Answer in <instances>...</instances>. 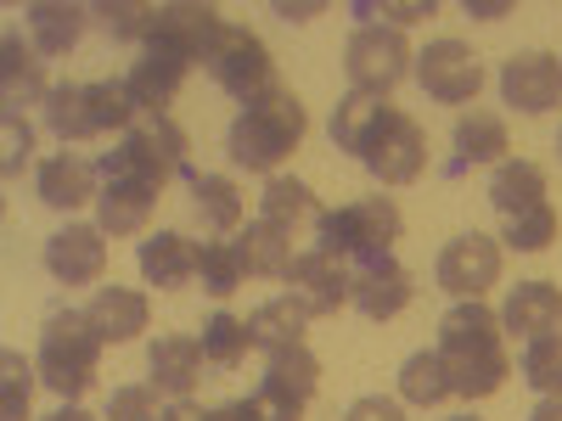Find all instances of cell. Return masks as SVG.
I'll return each instance as SVG.
<instances>
[{
    "label": "cell",
    "instance_id": "obj_54",
    "mask_svg": "<svg viewBox=\"0 0 562 421\" xmlns=\"http://www.w3.org/2000/svg\"><path fill=\"white\" fill-rule=\"evenodd\" d=\"M456 421H479V416H456Z\"/></svg>",
    "mask_w": 562,
    "mask_h": 421
},
{
    "label": "cell",
    "instance_id": "obj_19",
    "mask_svg": "<svg viewBox=\"0 0 562 421\" xmlns=\"http://www.w3.org/2000/svg\"><path fill=\"white\" fill-rule=\"evenodd\" d=\"M45 96H52V84H45L40 52L23 45L18 34H7V45H0V102H7V113H23Z\"/></svg>",
    "mask_w": 562,
    "mask_h": 421
},
{
    "label": "cell",
    "instance_id": "obj_31",
    "mask_svg": "<svg viewBox=\"0 0 562 421\" xmlns=\"http://www.w3.org/2000/svg\"><path fill=\"white\" fill-rule=\"evenodd\" d=\"M45 124H52L57 140H97V102H90V84H52L45 96Z\"/></svg>",
    "mask_w": 562,
    "mask_h": 421
},
{
    "label": "cell",
    "instance_id": "obj_53",
    "mask_svg": "<svg viewBox=\"0 0 562 421\" xmlns=\"http://www.w3.org/2000/svg\"><path fill=\"white\" fill-rule=\"evenodd\" d=\"M557 158H562V135H557Z\"/></svg>",
    "mask_w": 562,
    "mask_h": 421
},
{
    "label": "cell",
    "instance_id": "obj_52",
    "mask_svg": "<svg viewBox=\"0 0 562 421\" xmlns=\"http://www.w3.org/2000/svg\"><path fill=\"white\" fill-rule=\"evenodd\" d=\"M209 421H248V416H243V405H220Z\"/></svg>",
    "mask_w": 562,
    "mask_h": 421
},
{
    "label": "cell",
    "instance_id": "obj_8",
    "mask_svg": "<svg viewBox=\"0 0 562 421\" xmlns=\"http://www.w3.org/2000/svg\"><path fill=\"white\" fill-rule=\"evenodd\" d=\"M495 281H501V242H495V237L467 230V237L445 242V253H439V287H445L456 304H461V298H484Z\"/></svg>",
    "mask_w": 562,
    "mask_h": 421
},
{
    "label": "cell",
    "instance_id": "obj_15",
    "mask_svg": "<svg viewBox=\"0 0 562 421\" xmlns=\"http://www.w3.org/2000/svg\"><path fill=\"white\" fill-rule=\"evenodd\" d=\"M281 281H288L293 298H299L310 315H338V309L349 304V270H344L333 253H321V248L299 253L293 270L281 275Z\"/></svg>",
    "mask_w": 562,
    "mask_h": 421
},
{
    "label": "cell",
    "instance_id": "obj_5",
    "mask_svg": "<svg viewBox=\"0 0 562 421\" xmlns=\"http://www.w3.org/2000/svg\"><path fill=\"white\" fill-rule=\"evenodd\" d=\"M344 68L355 79V90H371V96H389V90L416 73V57H411V39L405 29H389V23H360L344 45Z\"/></svg>",
    "mask_w": 562,
    "mask_h": 421
},
{
    "label": "cell",
    "instance_id": "obj_41",
    "mask_svg": "<svg viewBox=\"0 0 562 421\" xmlns=\"http://www.w3.org/2000/svg\"><path fill=\"white\" fill-rule=\"evenodd\" d=\"M90 18H97L113 39H153V18L158 7H140V0H108V7H90Z\"/></svg>",
    "mask_w": 562,
    "mask_h": 421
},
{
    "label": "cell",
    "instance_id": "obj_2",
    "mask_svg": "<svg viewBox=\"0 0 562 421\" xmlns=\"http://www.w3.org/2000/svg\"><path fill=\"white\" fill-rule=\"evenodd\" d=\"M97 360H102V332H97V320H90V309H57L45 320L34 365H40V383L52 394H63V399L90 394Z\"/></svg>",
    "mask_w": 562,
    "mask_h": 421
},
{
    "label": "cell",
    "instance_id": "obj_18",
    "mask_svg": "<svg viewBox=\"0 0 562 421\" xmlns=\"http://www.w3.org/2000/svg\"><path fill=\"white\" fill-rule=\"evenodd\" d=\"M203 338H186V332H169L153 343L147 354V371H153V388L169 394V399H192V388L203 383Z\"/></svg>",
    "mask_w": 562,
    "mask_h": 421
},
{
    "label": "cell",
    "instance_id": "obj_11",
    "mask_svg": "<svg viewBox=\"0 0 562 421\" xmlns=\"http://www.w3.org/2000/svg\"><path fill=\"white\" fill-rule=\"evenodd\" d=\"M411 270L383 253V259H360V270L349 275V304L366 315V320H394L405 304H411Z\"/></svg>",
    "mask_w": 562,
    "mask_h": 421
},
{
    "label": "cell",
    "instance_id": "obj_7",
    "mask_svg": "<svg viewBox=\"0 0 562 421\" xmlns=\"http://www.w3.org/2000/svg\"><path fill=\"white\" fill-rule=\"evenodd\" d=\"M416 84L428 90L434 102L461 107V102H473L479 90H484V62L467 52L461 39H434L428 52L416 57Z\"/></svg>",
    "mask_w": 562,
    "mask_h": 421
},
{
    "label": "cell",
    "instance_id": "obj_51",
    "mask_svg": "<svg viewBox=\"0 0 562 421\" xmlns=\"http://www.w3.org/2000/svg\"><path fill=\"white\" fill-rule=\"evenodd\" d=\"M45 421H97V416H90V410H79V405H63L57 416H45Z\"/></svg>",
    "mask_w": 562,
    "mask_h": 421
},
{
    "label": "cell",
    "instance_id": "obj_37",
    "mask_svg": "<svg viewBox=\"0 0 562 421\" xmlns=\"http://www.w3.org/2000/svg\"><path fill=\"white\" fill-rule=\"evenodd\" d=\"M248 349H254L248 320H237V315H214V320L203 326V354H209V365L237 371V365L248 360Z\"/></svg>",
    "mask_w": 562,
    "mask_h": 421
},
{
    "label": "cell",
    "instance_id": "obj_6",
    "mask_svg": "<svg viewBox=\"0 0 562 421\" xmlns=\"http://www.w3.org/2000/svg\"><path fill=\"white\" fill-rule=\"evenodd\" d=\"M203 68H209V79H214L220 90H231L237 102H254V96H265V90L276 84V79H270V73H276L270 45H265L254 29H243V23H225V29H220V39H214V52L203 57Z\"/></svg>",
    "mask_w": 562,
    "mask_h": 421
},
{
    "label": "cell",
    "instance_id": "obj_35",
    "mask_svg": "<svg viewBox=\"0 0 562 421\" xmlns=\"http://www.w3.org/2000/svg\"><path fill=\"white\" fill-rule=\"evenodd\" d=\"M304 214H315L310 185L293 180V174H270V180H265V197H259V219H270V225H281V230H293Z\"/></svg>",
    "mask_w": 562,
    "mask_h": 421
},
{
    "label": "cell",
    "instance_id": "obj_12",
    "mask_svg": "<svg viewBox=\"0 0 562 421\" xmlns=\"http://www.w3.org/2000/svg\"><path fill=\"white\" fill-rule=\"evenodd\" d=\"M108 230L102 225H68L45 242V270H52L63 287H90V281L108 275Z\"/></svg>",
    "mask_w": 562,
    "mask_h": 421
},
{
    "label": "cell",
    "instance_id": "obj_47",
    "mask_svg": "<svg viewBox=\"0 0 562 421\" xmlns=\"http://www.w3.org/2000/svg\"><path fill=\"white\" fill-rule=\"evenodd\" d=\"M467 18H484V23L512 18V0H467Z\"/></svg>",
    "mask_w": 562,
    "mask_h": 421
},
{
    "label": "cell",
    "instance_id": "obj_27",
    "mask_svg": "<svg viewBox=\"0 0 562 421\" xmlns=\"http://www.w3.org/2000/svg\"><path fill=\"white\" fill-rule=\"evenodd\" d=\"M310 309L293 298V293H281V298H270V304H259L254 315H248V332H254V349H293V343H304V332H310Z\"/></svg>",
    "mask_w": 562,
    "mask_h": 421
},
{
    "label": "cell",
    "instance_id": "obj_38",
    "mask_svg": "<svg viewBox=\"0 0 562 421\" xmlns=\"http://www.w3.org/2000/svg\"><path fill=\"white\" fill-rule=\"evenodd\" d=\"M243 259H237V242H203V259H198V281L209 298H231L243 287Z\"/></svg>",
    "mask_w": 562,
    "mask_h": 421
},
{
    "label": "cell",
    "instance_id": "obj_13",
    "mask_svg": "<svg viewBox=\"0 0 562 421\" xmlns=\"http://www.w3.org/2000/svg\"><path fill=\"white\" fill-rule=\"evenodd\" d=\"M220 29H225V18L214 7H198V0H169V7H158V18H153V45H169V52L203 62L214 52Z\"/></svg>",
    "mask_w": 562,
    "mask_h": 421
},
{
    "label": "cell",
    "instance_id": "obj_50",
    "mask_svg": "<svg viewBox=\"0 0 562 421\" xmlns=\"http://www.w3.org/2000/svg\"><path fill=\"white\" fill-rule=\"evenodd\" d=\"M529 421H562V399H540V405L529 410Z\"/></svg>",
    "mask_w": 562,
    "mask_h": 421
},
{
    "label": "cell",
    "instance_id": "obj_48",
    "mask_svg": "<svg viewBox=\"0 0 562 421\" xmlns=\"http://www.w3.org/2000/svg\"><path fill=\"white\" fill-rule=\"evenodd\" d=\"M214 410H203V405H192V399H175L169 410H164V421H209Z\"/></svg>",
    "mask_w": 562,
    "mask_h": 421
},
{
    "label": "cell",
    "instance_id": "obj_1",
    "mask_svg": "<svg viewBox=\"0 0 562 421\" xmlns=\"http://www.w3.org/2000/svg\"><path fill=\"white\" fill-rule=\"evenodd\" d=\"M310 118H304V102L293 96L288 84H270L265 96L243 102V113L231 118V135H225V152L237 169L248 174H276L281 163H288L299 152Z\"/></svg>",
    "mask_w": 562,
    "mask_h": 421
},
{
    "label": "cell",
    "instance_id": "obj_34",
    "mask_svg": "<svg viewBox=\"0 0 562 421\" xmlns=\"http://www.w3.org/2000/svg\"><path fill=\"white\" fill-rule=\"evenodd\" d=\"M265 388H276V394H288V399H304V405H310V394L321 388V360H315L304 343L276 349L270 365H265Z\"/></svg>",
    "mask_w": 562,
    "mask_h": 421
},
{
    "label": "cell",
    "instance_id": "obj_20",
    "mask_svg": "<svg viewBox=\"0 0 562 421\" xmlns=\"http://www.w3.org/2000/svg\"><path fill=\"white\" fill-rule=\"evenodd\" d=\"M97 169H90L85 158L74 152H57V158H45L40 163V203L45 208H57V214H74L85 203H97Z\"/></svg>",
    "mask_w": 562,
    "mask_h": 421
},
{
    "label": "cell",
    "instance_id": "obj_16",
    "mask_svg": "<svg viewBox=\"0 0 562 421\" xmlns=\"http://www.w3.org/2000/svg\"><path fill=\"white\" fill-rule=\"evenodd\" d=\"M371 174H378L383 185H411L422 169H428V135H422V124L416 118H394L389 124V135L378 140V147H371L366 158H360Z\"/></svg>",
    "mask_w": 562,
    "mask_h": 421
},
{
    "label": "cell",
    "instance_id": "obj_28",
    "mask_svg": "<svg viewBox=\"0 0 562 421\" xmlns=\"http://www.w3.org/2000/svg\"><path fill=\"white\" fill-rule=\"evenodd\" d=\"M506 118L495 113H467L456 124V158H450V174L473 169V163H506Z\"/></svg>",
    "mask_w": 562,
    "mask_h": 421
},
{
    "label": "cell",
    "instance_id": "obj_22",
    "mask_svg": "<svg viewBox=\"0 0 562 421\" xmlns=\"http://www.w3.org/2000/svg\"><path fill=\"white\" fill-rule=\"evenodd\" d=\"M90 320H97L102 343H130V338L147 332L153 304H147V293H135V287H102L97 298H90Z\"/></svg>",
    "mask_w": 562,
    "mask_h": 421
},
{
    "label": "cell",
    "instance_id": "obj_49",
    "mask_svg": "<svg viewBox=\"0 0 562 421\" xmlns=\"http://www.w3.org/2000/svg\"><path fill=\"white\" fill-rule=\"evenodd\" d=\"M321 7H315V0H310V7H293V0H281V7H276V18H288V23H304V18H315Z\"/></svg>",
    "mask_w": 562,
    "mask_h": 421
},
{
    "label": "cell",
    "instance_id": "obj_45",
    "mask_svg": "<svg viewBox=\"0 0 562 421\" xmlns=\"http://www.w3.org/2000/svg\"><path fill=\"white\" fill-rule=\"evenodd\" d=\"M0 135H7V163H0V169L18 174L29 163V152H34V129L23 124V113H7V118H0Z\"/></svg>",
    "mask_w": 562,
    "mask_h": 421
},
{
    "label": "cell",
    "instance_id": "obj_9",
    "mask_svg": "<svg viewBox=\"0 0 562 421\" xmlns=\"http://www.w3.org/2000/svg\"><path fill=\"white\" fill-rule=\"evenodd\" d=\"M186 73H192V57H180V52H169V45H140V57H135V68L124 73V84H130V102L147 113V118H164V107L180 96V84H186Z\"/></svg>",
    "mask_w": 562,
    "mask_h": 421
},
{
    "label": "cell",
    "instance_id": "obj_36",
    "mask_svg": "<svg viewBox=\"0 0 562 421\" xmlns=\"http://www.w3.org/2000/svg\"><path fill=\"white\" fill-rule=\"evenodd\" d=\"M34 383H40V365H29L18 349L0 354V421H29Z\"/></svg>",
    "mask_w": 562,
    "mask_h": 421
},
{
    "label": "cell",
    "instance_id": "obj_24",
    "mask_svg": "<svg viewBox=\"0 0 562 421\" xmlns=\"http://www.w3.org/2000/svg\"><path fill=\"white\" fill-rule=\"evenodd\" d=\"M501 343V315L484 298H461L439 320V354H467V349H495Z\"/></svg>",
    "mask_w": 562,
    "mask_h": 421
},
{
    "label": "cell",
    "instance_id": "obj_33",
    "mask_svg": "<svg viewBox=\"0 0 562 421\" xmlns=\"http://www.w3.org/2000/svg\"><path fill=\"white\" fill-rule=\"evenodd\" d=\"M400 399L405 405H445L450 399V371H445V354L439 349H422L400 365Z\"/></svg>",
    "mask_w": 562,
    "mask_h": 421
},
{
    "label": "cell",
    "instance_id": "obj_30",
    "mask_svg": "<svg viewBox=\"0 0 562 421\" xmlns=\"http://www.w3.org/2000/svg\"><path fill=\"white\" fill-rule=\"evenodd\" d=\"M153 203H158V192H147V185L102 180V197H97V208H102V230H108V237H135V230H147Z\"/></svg>",
    "mask_w": 562,
    "mask_h": 421
},
{
    "label": "cell",
    "instance_id": "obj_26",
    "mask_svg": "<svg viewBox=\"0 0 562 421\" xmlns=\"http://www.w3.org/2000/svg\"><path fill=\"white\" fill-rule=\"evenodd\" d=\"M445 371H450V394L461 399H490L506 377H512V360L506 349H467V354H445Z\"/></svg>",
    "mask_w": 562,
    "mask_h": 421
},
{
    "label": "cell",
    "instance_id": "obj_23",
    "mask_svg": "<svg viewBox=\"0 0 562 421\" xmlns=\"http://www.w3.org/2000/svg\"><path fill=\"white\" fill-rule=\"evenodd\" d=\"M490 203H495L501 219H518V214L540 208V203H546V169L529 163V158H506V163H495Z\"/></svg>",
    "mask_w": 562,
    "mask_h": 421
},
{
    "label": "cell",
    "instance_id": "obj_32",
    "mask_svg": "<svg viewBox=\"0 0 562 421\" xmlns=\"http://www.w3.org/2000/svg\"><path fill=\"white\" fill-rule=\"evenodd\" d=\"M186 185H192V208H198V219L209 230H237L243 225V192H237V180L186 169Z\"/></svg>",
    "mask_w": 562,
    "mask_h": 421
},
{
    "label": "cell",
    "instance_id": "obj_44",
    "mask_svg": "<svg viewBox=\"0 0 562 421\" xmlns=\"http://www.w3.org/2000/svg\"><path fill=\"white\" fill-rule=\"evenodd\" d=\"M248 421H304V399H288L276 388H259L254 399H237Z\"/></svg>",
    "mask_w": 562,
    "mask_h": 421
},
{
    "label": "cell",
    "instance_id": "obj_40",
    "mask_svg": "<svg viewBox=\"0 0 562 421\" xmlns=\"http://www.w3.org/2000/svg\"><path fill=\"white\" fill-rule=\"evenodd\" d=\"M501 242L518 248V253H546V248L557 242V208L540 203V208H529V214H518V219H506Z\"/></svg>",
    "mask_w": 562,
    "mask_h": 421
},
{
    "label": "cell",
    "instance_id": "obj_14",
    "mask_svg": "<svg viewBox=\"0 0 562 421\" xmlns=\"http://www.w3.org/2000/svg\"><path fill=\"white\" fill-rule=\"evenodd\" d=\"M394 118H400V107H394L389 96H371V90H349V96L333 107V147L366 158V152L389 135Z\"/></svg>",
    "mask_w": 562,
    "mask_h": 421
},
{
    "label": "cell",
    "instance_id": "obj_10",
    "mask_svg": "<svg viewBox=\"0 0 562 421\" xmlns=\"http://www.w3.org/2000/svg\"><path fill=\"white\" fill-rule=\"evenodd\" d=\"M501 96L518 113H551L562 107V62L551 52H518L501 68Z\"/></svg>",
    "mask_w": 562,
    "mask_h": 421
},
{
    "label": "cell",
    "instance_id": "obj_4",
    "mask_svg": "<svg viewBox=\"0 0 562 421\" xmlns=\"http://www.w3.org/2000/svg\"><path fill=\"white\" fill-rule=\"evenodd\" d=\"M405 230V214L394 197H355L344 208H326L315 214V237L321 253L333 259H383Z\"/></svg>",
    "mask_w": 562,
    "mask_h": 421
},
{
    "label": "cell",
    "instance_id": "obj_46",
    "mask_svg": "<svg viewBox=\"0 0 562 421\" xmlns=\"http://www.w3.org/2000/svg\"><path fill=\"white\" fill-rule=\"evenodd\" d=\"M344 421H405V405L400 399H383V394H366V399L349 405Z\"/></svg>",
    "mask_w": 562,
    "mask_h": 421
},
{
    "label": "cell",
    "instance_id": "obj_29",
    "mask_svg": "<svg viewBox=\"0 0 562 421\" xmlns=\"http://www.w3.org/2000/svg\"><path fill=\"white\" fill-rule=\"evenodd\" d=\"M237 259L248 275H288L293 270V230H281L270 219H254L243 237H237Z\"/></svg>",
    "mask_w": 562,
    "mask_h": 421
},
{
    "label": "cell",
    "instance_id": "obj_17",
    "mask_svg": "<svg viewBox=\"0 0 562 421\" xmlns=\"http://www.w3.org/2000/svg\"><path fill=\"white\" fill-rule=\"evenodd\" d=\"M501 326L524 343L557 338L562 332V287H551V281H518L506 309H501Z\"/></svg>",
    "mask_w": 562,
    "mask_h": 421
},
{
    "label": "cell",
    "instance_id": "obj_21",
    "mask_svg": "<svg viewBox=\"0 0 562 421\" xmlns=\"http://www.w3.org/2000/svg\"><path fill=\"white\" fill-rule=\"evenodd\" d=\"M198 259H203V248L192 237H180V230H158V237L140 242V275L153 287H186L198 275Z\"/></svg>",
    "mask_w": 562,
    "mask_h": 421
},
{
    "label": "cell",
    "instance_id": "obj_3",
    "mask_svg": "<svg viewBox=\"0 0 562 421\" xmlns=\"http://www.w3.org/2000/svg\"><path fill=\"white\" fill-rule=\"evenodd\" d=\"M186 129L164 113V118H140L119 147L102 158V180H130L147 185V192H164L169 174H186Z\"/></svg>",
    "mask_w": 562,
    "mask_h": 421
},
{
    "label": "cell",
    "instance_id": "obj_25",
    "mask_svg": "<svg viewBox=\"0 0 562 421\" xmlns=\"http://www.w3.org/2000/svg\"><path fill=\"white\" fill-rule=\"evenodd\" d=\"M29 18V34H34V52L40 57H68L79 34H85V7H68V0H34V7L23 12Z\"/></svg>",
    "mask_w": 562,
    "mask_h": 421
},
{
    "label": "cell",
    "instance_id": "obj_39",
    "mask_svg": "<svg viewBox=\"0 0 562 421\" xmlns=\"http://www.w3.org/2000/svg\"><path fill=\"white\" fill-rule=\"evenodd\" d=\"M524 383L540 388L546 399H562V332L524 343Z\"/></svg>",
    "mask_w": 562,
    "mask_h": 421
},
{
    "label": "cell",
    "instance_id": "obj_42",
    "mask_svg": "<svg viewBox=\"0 0 562 421\" xmlns=\"http://www.w3.org/2000/svg\"><path fill=\"white\" fill-rule=\"evenodd\" d=\"M355 18H366V23L389 18V29H405L416 18H434V0H355Z\"/></svg>",
    "mask_w": 562,
    "mask_h": 421
},
{
    "label": "cell",
    "instance_id": "obj_43",
    "mask_svg": "<svg viewBox=\"0 0 562 421\" xmlns=\"http://www.w3.org/2000/svg\"><path fill=\"white\" fill-rule=\"evenodd\" d=\"M108 421H164L158 388H119L108 405Z\"/></svg>",
    "mask_w": 562,
    "mask_h": 421
}]
</instances>
